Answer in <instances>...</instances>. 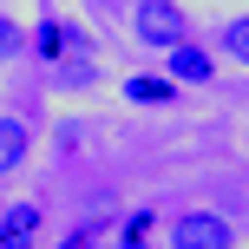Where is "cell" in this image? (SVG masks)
Listing matches in <instances>:
<instances>
[{"mask_svg":"<svg viewBox=\"0 0 249 249\" xmlns=\"http://www.w3.org/2000/svg\"><path fill=\"white\" fill-rule=\"evenodd\" d=\"M216 46H223L236 66H249V13H230V20H223V33H216Z\"/></svg>","mask_w":249,"mask_h":249,"instance_id":"8","label":"cell"},{"mask_svg":"<svg viewBox=\"0 0 249 249\" xmlns=\"http://www.w3.org/2000/svg\"><path fill=\"white\" fill-rule=\"evenodd\" d=\"M171 249H236V223L223 210H177L171 216Z\"/></svg>","mask_w":249,"mask_h":249,"instance_id":"2","label":"cell"},{"mask_svg":"<svg viewBox=\"0 0 249 249\" xmlns=\"http://www.w3.org/2000/svg\"><path fill=\"white\" fill-rule=\"evenodd\" d=\"M26 53H33L39 66H59L66 53H92V33L86 26H66L59 13H39V20L26 26Z\"/></svg>","mask_w":249,"mask_h":249,"instance_id":"3","label":"cell"},{"mask_svg":"<svg viewBox=\"0 0 249 249\" xmlns=\"http://www.w3.org/2000/svg\"><path fill=\"white\" fill-rule=\"evenodd\" d=\"M151 223H158V210H151V203H131L124 223H118V236H151Z\"/></svg>","mask_w":249,"mask_h":249,"instance_id":"10","label":"cell"},{"mask_svg":"<svg viewBox=\"0 0 249 249\" xmlns=\"http://www.w3.org/2000/svg\"><path fill=\"white\" fill-rule=\"evenodd\" d=\"M13 59H26V26L13 13H0V66H13Z\"/></svg>","mask_w":249,"mask_h":249,"instance_id":"9","label":"cell"},{"mask_svg":"<svg viewBox=\"0 0 249 249\" xmlns=\"http://www.w3.org/2000/svg\"><path fill=\"white\" fill-rule=\"evenodd\" d=\"M177 92L184 86H177L171 72H124L118 79V99L138 105V112H164V105H177Z\"/></svg>","mask_w":249,"mask_h":249,"instance_id":"5","label":"cell"},{"mask_svg":"<svg viewBox=\"0 0 249 249\" xmlns=\"http://www.w3.org/2000/svg\"><path fill=\"white\" fill-rule=\"evenodd\" d=\"M131 39L151 53H171L177 39H190V13L177 0H138L131 7Z\"/></svg>","mask_w":249,"mask_h":249,"instance_id":"1","label":"cell"},{"mask_svg":"<svg viewBox=\"0 0 249 249\" xmlns=\"http://www.w3.org/2000/svg\"><path fill=\"white\" fill-rule=\"evenodd\" d=\"M105 249H151V236H112Z\"/></svg>","mask_w":249,"mask_h":249,"instance_id":"12","label":"cell"},{"mask_svg":"<svg viewBox=\"0 0 249 249\" xmlns=\"http://www.w3.org/2000/svg\"><path fill=\"white\" fill-rule=\"evenodd\" d=\"M59 249H99V230H86V223H79V230H72V236H66Z\"/></svg>","mask_w":249,"mask_h":249,"instance_id":"11","label":"cell"},{"mask_svg":"<svg viewBox=\"0 0 249 249\" xmlns=\"http://www.w3.org/2000/svg\"><path fill=\"white\" fill-rule=\"evenodd\" d=\"M0 249H46V210L33 197L0 210Z\"/></svg>","mask_w":249,"mask_h":249,"instance_id":"4","label":"cell"},{"mask_svg":"<svg viewBox=\"0 0 249 249\" xmlns=\"http://www.w3.org/2000/svg\"><path fill=\"white\" fill-rule=\"evenodd\" d=\"M26 151H33V124L26 118H13V112H0V177H13L26 164Z\"/></svg>","mask_w":249,"mask_h":249,"instance_id":"7","label":"cell"},{"mask_svg":"<svg viewBox=\"0 0 249 249\" xmlns=\"http://www.w3.org/2000/svg\"><path fill=\"white\" fill-rule=\"evenodd\" d=\"M86 7H92V13H118V0H86Z\"/></svg>","mask_w":249,"mask_h":249,"instance_id":"13","label":"cell"},{"mask_svg":"<svg viewBox=\"0 0 249 249\" xmlns=\"http://www.w3.org/2000/svg\"><path fill=\"white\" fill-rule=\"evenodd\" d=\"M164 72H171L177 86H210V79H216V59L197 46V39H177V46L164 53Z\"/></svg>","mask_w":249,"mask_h":249,"instance_id":"6","label":"cell"}]
</instances>
